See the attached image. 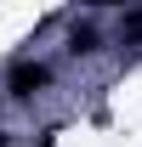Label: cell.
<instances>
[{"instance_id":"obj_1","label":"cell","mask_w":142,"mask_h":147,"mask_svg":"<svg viewBox=\"0 0 142 147\" xmlns=\"http://www.w3.org/2000/svg\"><path fill=\"white\" fill-rule=\"evenodd\" d=\"M46 85H51V68H46V62H17V68L6 74V96H12V102H34Z\"/></svg>"},{"instance_id":"obj_2","label":"cell","mask_w":142,"mask_h":147,"mask_svg":"<svg viewBox=\"0 0 142 147\" xmlns=\"http://www.w3.org/2000/svg\"><path fill=\"white\" fill-rule=\"evenodd\" d=\"M68 51H74V57H91V51H102V34H97L91 23H80V28H68Z\"/></svg>"},{"instance_id":"obj_3","label":"cell","mask_w":142,"mask_h":147,"mask_svg":"<svg viewBox=\"0 0 142 147\" xmlns=\"http://www.w3.org/2000/svg\"><path fill=\"white\" fill-rule=\"evenodd\" d=\"M85 6H114V0H85Z\"/></svg>"}]
</instances>
